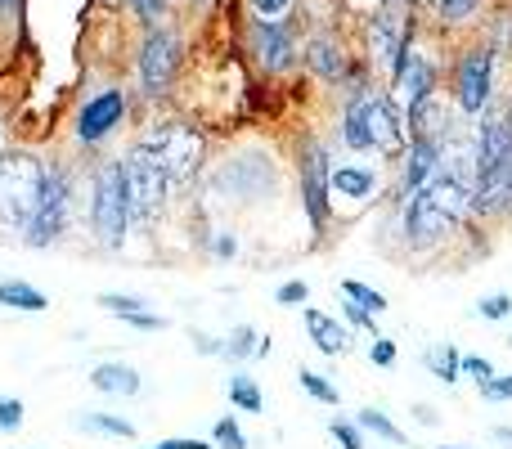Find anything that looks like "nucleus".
Instances as JSON below:
<instances>
[{
  "instance_id": "obj_1",
  "label": "nucleus",
  "mask_w": 512,
  "mask_h": 449,
  "mask_svg": "<svg viewBox=\"0 0 512 449\" xmlns=\"http://www.w3.org/2000/svg\"><path fill=\"white\" fill-rule=\"evenodd\" d=\"M391 207H396V216H400V238H405L414 252H432V247H441L445 238L472 216V185L441 167L418 194L400 198V203H391Z\"/></svg>"
},
{
  "instance_id": "obj_2",
  "label": "nucleus",
  "mask_w": 512,
  "mask_h": 449,
  "mask_svg": "<svg viewBox=\"0 0 512 449\" xmlns=\"http://www.w3.org/2000/svg\"><path fill=\"white\" fill-rule=\"evenodd\" d=\"M337 135L351 153H378V158L396 162L409 144V126L400 104L387 95V90H360V95H346L342 122H337Z\"/></svg>"
},
{
  "instance_id": "obj_3",
  "label": "nucleus",
  "mask_w": 512,
  "mask_h": 449,
  "mask_svg": "<svg viewBox=\"0 0 512 449\" xmlns=\"http://www.w3.org/2000/svg\"><path fill=\"white\" fill-rule=\"evenodd\" d=\"M86 221L95 229V243L117 252L126 243L135 225V212H131V189H126V171H122V158H104L90 176V207H86Z\"/></svg>"
},
{
  "instance_id": "obj_4",
  "label": "nucleus",
  "mask_w": 512,
  "mask_h": 449,
  "mask_svg": "<svg viewBox=\"0 0 512 449\" xmlns=\"http://www.w3.org/2000/svg\"><path fill=\"white\" fill-rule=\"evenodd\" d=\"M45 185V162L32 149H14L0 158V234L23 238L36 216Z\"/></svg>"
},
{
  "instance_id": "obj_5",
  "label": "nucleus",
  "mask_w": 512,
  "mask_h": 449,
  "mask_svg": "<svg viewBox=\"0 0 512 449\" xmlns=\"http://www.w3.org/2000/svg\"><path fill=\"white\" fill-rule=\"evenodd\" d=\"M122 171H126V189H131L135 221L153 225L162 212H167V198H171V176H167V162H162V153L140 135V140H135L131 149L122 153Z\"/></svg>"
},
{
  "instance_id": "obj_6",
  "label": "nucleus",
  "mask_w": 512,
  "mask_h": 449,
  "mask_svg": "<svg viewBox=\"0 0 512 449\" xmlns=\"http://www.w3.org/2000/svg\"><path fill=\"white\" fill-rule=\"evenodd\" d=\"M72 171L68 162H45V185H41V203H36V216L27 225L23 243L27 247H54L63 234H68V216H72Z\"/></svg>"
},
{
  "instance_id": "obj_7",
  "label": "nucleus",
  "mask_w": 512,
  "mask_h": 449,
  "mask_svg": "<svg viewBox=\"0 0 512 449\" xmlns=\"http://www.w3.org/2000/svg\"><path fill=\"white\" fill-rule=\"evenodd\" d=\"M495 45H472L454 63V113L459 117H481L495 99Z\"/></svg>"
},
{
  "instance_id": "obj_8",
  "label": "nucleus",
  "mask_w": 512,
  "mask_h": 449,
  "mask_svg": "<svg viewBox=\"0 0 512 449\" xmlns=\"http://www.w3.org/2000/svg\"><path fill=\"white\" fill-rule=\"evenodd\" d=\"M126 117H131V95H126V90H117V86L99 90V95H90L86 104L77 108V117H72L77 144H81L86 153L104 149V144L126 126Z\"/></svg>"
},
{
  "instance_id": "obj_9",
  "label": "nucleus",
  "mask_w": 512,
  "mask_h": 449,
  "mask_svg": "<svg viewBox=\"0 0 512 449\" xmlns=\"http://www.w3.org/2000/svg\"><path fill=\"white\" fill-rule=\"evenodd\" d=\"M180 59H185V41H180L176 27H162L153 23L149 36L140 45V90L149 99H162L171 86H176V72Z\"/></svg>"
},
{
  "instance_id": "obj_10",
  "label": "nucleus",
  "mask_w": 512,
  "mask_h": 449,
  "mask_svg": "<svg viewBox=\"0 0 512 449\" xmlns=\"http://www.w3.org/2000/svg\"><path fill=\"white\" fill-rule=\"evenodd\" d=\"M328 171H333V162H328V149L310 135L306 144H301V158H297V176H301V212H306L310 229H315V238H324L328 229V216H333V194H328Z\"/></svg>"
},
{
  "instance_id": "obj_11",
  "label": "nucleus",
  "mask_w": 512,
  "mask_h": 449,
  "mask_svg": "<svg viewBox=\"0 0 512 449\" xmlns=\"http://www.w3.org/2000/svg\"><path fill=\"white\" fill-rule=\"evenodd\" d=\"M144 140L162 153L167 162V176H171V189H185L189 180L198 176V158H203V140H198L194 126H149Z\"/></svg>"
},
{
  "instance_id": "obj_12",
  "label": "nucleus",
  "mask_w": 512,
  "mask_h": 449,
  "mask_svg": "<svg viewBox=\"0 0 512 449\" xmlns=\"http://www.w3.org/2000/svg\"><path fill=\"white\" fill-rule=\"evenodd\" d=\"M248 45H252L256 63H261L270 77H283V72H292L301 63L297 36H292L288 18H252L248 23Z\"/></svg>"
},
{
  "instance_id": "obj_13",
  "label": "nucleus",
  "mask_w": 512,
  "mask_h": 449,
  "mask_svg": "<svg viewBox=\"0 0 512 449\" xmlns=\"http://www.w3.org/2000/svg\"><path fill=\"white\" fill-rule=\"evenodd\" d=\"M436 81H441V72H436V59L432 54H423L414 41L400 50V59H396V68H391V90H396V104L405 108H418L427 95H436Z\"/></svg>"
},
{
  "instance_id": "obj_14",
  "label": "nucleus",
  "mask_w": 512,
  "mask_h": 449,
  "mask_svg": "<svg viewBox=\"0 0 512 449\" xmlns=\"http://www.w3.org/2000/svg\"><path fill=\"white\" fill-rule=\"evenodd\" d=\"M382 189V176L364 162H342V167L328 171V194L333 203H351V207H364L373 203V194Z\"/></svg>"
},
{
  "instance_id": "obj_15",
  "label": "nucleus",
  "mask_w": 512,
  "mask_h": 449,
  "mask_svg": "<svg viewBox=\"0 0 512 449\" xmlns=\"http://www.w3.org/2000/svg\"><path fill=\"white\" fill-rule=\"evenodd\" d=\"M306 68L315 72L319 81H328V86H342L346 72H351V59H346V50H342L337 36L319 32V36H310L306 41Z\"/></svg>"
},
{
  "instance_id": "obj_16",
  "label": "nucleus",
  "mask_w": 512,
  "mask_h": 449,
  "mask_svg": "<svg viewBox=\"0 0 512 449\" xmlns=\"http://www.w3.org/2000/svg\"><path fill=\"white\" fill-rule=\"evenodd\" d=\"M306 333H310V342H315L319 355H346L351 351V328H346L342 319L315 310V306H306Z\"/></svg>"
},
{
  "instance_id": "obj_17",
  "label": "nucleus",
  "mask_w": 512,
  "mask_h": 449,
  "mask_svg": "<svg viewBox=\"0 0 512 449\" xmlns=\"http://www.w3.org/2000/svg\"><path fill=\"white\" fill-rule=\"evenodd\" d=\"M90 387H95L99 396H140L144 382L131 364L108 360V364H95V369H90Z\"/></svg>"
},
{
  "instance_id": "obj_18",
  "label": "nucleus",
  "mask_w": 512,
  "mask_h": 449,
  "mask_svg": "<svg viewBox=\"0 0 512 449\" xmlns=\"http://www.w3.org/2000/svg\"><path fill=\"white\" fill-rule=\"evenodd\" d=\"M0 306L23 310V315H41V310H50V301H45L41 288H32L23 279H0Z\"/></svg>"
},
{
  "instance_id": "obj_19",
  "label": "nucleus",
  "mask_w": 512,
  "mask_h": 449,
  "mask_svg": "<svg viewBox=\"0 0 512 449\" xmlns=\"http://www.w3.org/2000/svg\"><path fill=\"white\" fill-rule=\"evenodd\" d=\"M459 360H463V355H459V346H454V342H441V346H432V351L423 355V364L432 369V378H441L445 387H454V382L463 378Z\"/></svg>"
},
{
  "instance_id": "obj_20",
  "label": "nucleus",
  "mask_w": 512,
  "mask_h": 449,
  "mask_svg": "<svg viewBox=\"0 0 512 449\" xmlns=\"http://www.w3.org/2000/svg\"><path fill=\"white\" fill-rule=\"evenodd\" d=\"M72 427H77V432L117 436V441H135V423H126V418H117V414H77Z\"/></svg>"
},
{
  "instance_id": "obj_21",
  "label": "nucleus",
  "mask_w": 512,
  "mask_h": 449,
  "mask_svg": "<svg viewBox=\"0 0 512 449\" xmlns=\"http://www.w3.org/2000/svg\"><path fill=\"white\" fill-rule=\"evenodd\" d=\"M225 391H230V400H234V409H243V414H261L265 409V400H261V387H256V378L252 373H230V382H225Z\"/></svg>"
},
{
  "instance_id": "obj_22",
  "label": "nucleus",
  "mask_w": 512,
  "mask_h": 449,
  "mask_svg": "<svg viewBox=\"0 0 512 449\" xmlns=\"http://www.w3.org/2000/svg\"><path fill=\"white\" fill-rule=\"evenodd\" d=\"M355 423H360V432H373L378 441H387V445H396V449H405V445H409V436L400 432V427L391 423V418L382 414V409H360V414H355Z\"/></svg>"
},
{
  "instance_id": "obj_23",
  "label": "nucleus",
  "mask_w": 512,
  "mask_h": 449,
  "mask_svg": "<svg viewBox=\"0 0 512 449\" xmlns=\"http://www.w3.org/2000/svg\"><path fill=\"white\" fill-rule=\"evenodd\" d=\"M256 328L252 324H239L230 337L221 342V360H234V364H243V360H256Z\"/></svg>"
},
{
  "instance_id": "obj_24",
  "label": "nucleus",
  "mask_w": 512,
  "mask_h": 449,
  "mask_svg": "<svg viewBox=\"0 0 512 449\" xmlns=\"http://www.w3.org/2000/svg\"><path fill=\"white\" fill-rule=\"evenodd\" d=\"M297 382H301V391H306L310 400H319V405H342V391H337L333 382L324 378V373L301 369V373H297Z\"/></svg>"
},
{
  "instance_id": "obj_25",
  "label": "nucleus",
  "mask_w": 512,
  "mask_h": 449,
  "mask_svg": "<svg viewBox=\"0 0 512 449\" xmlns=\"http://www.w3.org/2000/svg\"><path fill=\"white\" fill-rule=\"evenodd\" d=\"M342 297L360 301V306H364V310H373V315H382V310L391 306V301H387V292L369 288V283H360V279H342Z\"/></svg>"
},
{
  "instance_id": "obj_26",
  "label": "nucleus",
  "mask_w": 512,
  "mask_h": 449,
  "mask_svg": "<svg viewBox=\"0 0 512 449\" xmlns=\"http://www.w3.org/2000/svg\"><path fill=\"white\" fill-rule=\"evenodd\" d=\"M432 5H436V18H441V23H468L486 0H432Z\"/></svg>"
},
{
  "instance_id": "obj_27",
  "label": "nucleus",
  "mask_w": 512,
  "mask_h": 449,
  "mask_svg": "<svg viewBox=\"0 0 512 449\" xmlns=\"http://www.w3.org/2000/svg\"><path fill=\"white\" fill-rule=\"evenodd\" d=\"M212 441H216V449H248V436H243V427L234 423V414L216 418V427H212Z\"/></svg>"
},
{
  "instance_id": "obj_28",
  "label": "nucleus",
  "mask_w": 512,
  "mask_h": 449,
  "mask_svg": "<svg viewBox=\"0 0 512 449\" xmlns=\"http://www.w3.org/2000/svg\"><path fill=\"white\" fill-rule=\"evenodd\" d=\"M99 306H104L108 315L126 319V315H135V310H144V297H131V292H99Z\"/></svg>"
},
{
  "instance_id": "obj_29",
  "label": "nucleus",
  "mask_w": 512,
  "mask_h": 449,
  "mask_svg": "<svg viewBox=\"0 0 512 449\" xmlns=\"http://www.w3.org/2000/svg\"><path fill=\"white\" fill-rule=\"evenodd\" d=\"M328 432H333V441L342 449H364V436H360V423H346L342 414L328 418Z\"/></svg>"
},
{
  "instance_id": "obj_30",
  "label": "nucleus",
  "mask_w": 512,
  "mask_h": 449,
  "mask_svg": "<svg viewBox=\"0 0 512 449\" xmlns=\"http://www.w3.org/2000/svg\"><path fill=\"white\" fill-rule=\"evenodd\" d=\"M477 315H481V319H512V297H508V292L481 297V301H477Z\"/></svg>"
},
{
  "instance_id": "obj_31",
  "label": "nucleus",
  "mask_w": 512,
  "mask_h": 449,
  "mask_svg": "<svg viewBox=\"0 0 512 449\" xmlns=\"http://www.w3.org/2000/svg\"><path fill=\"white\" fill-rule=\"evenodd\" d=\"M23 427V400L0 396V432H18Z\"/></svg>"
},
{
  "instance_id": "obj_32",
  "label": "nucleus",
  "mask_w": 512,
  "mask_h": 449,
  "mask_svg": "<svg viewBox=\"0 0 512 449\" xmlns=\"http://www.w3.org/2000/svg\"><path fill=\"white\" fill-rule=\"evenodd\" d=\"M297 0H248L252 18H288Z\"/></svg>"
},
{
  "instance_id": "obj_33",
  "label": "nucleus",
  "mask_w": 512,
  "mask_h": 449,
  "mask_svg": "<svg viewBox=\"0 0 512 449\" xmlns=\"http://www.w3.org/2000/svg\"><path fill=\"white\" fill-rule=\"evenodd\" d=\"M459 369L468 373V378H477V387H481V382H490V378H495V364H490L486 355H463V360H459Z\"/></svg>"
},
{
  "instance_id": "obj_34",
  "label": "nucleus",
  "mask_w": 512,
  "mask_h": 449,
  "mask_svg": "<svg viewBox=\"0 0 512 449\" xmlns=\"http://www.w3.org/2000/svg\"><path fill=\"white\" fill-rule=\"evenodd\" d=\"M369 360L378 364V369H391V364H396V342H391V337H378L373 333V346H369Z\"/></svg>"
},
{
  "instance_id": "obj_35",
  "label": "nucleus",
  "mask_w": 512,
  "mask_h": 449,
  "mask_svg": "<svg viewBox=\"0 0 512 449\" xmlns=\"http://www.w3.org/2000/svg\"><path fill=\"white\" fill-rule=\"evenodd\" d=\"M481 400H512V373H495L490 382H481Z\"/></svg>"
},
{
  "instance_id": "obj_36",
  "label": "nucleus",
  "mask_w": 512,
  "mask_h": 449,
  "mask_svg": "<svg viewBox=\"0 0 512 449\" xmlns=\"http://www.w3.org/2000/svg\"><path fill=\"white\" fill-rule=\"evenodd\" d=\"M126 5L135 9V14L144 18V23H162V18H167V0H126Z\"/></svg>"
},
{
  "instance_id": "obj_37",
  "label": "nucleus",
  "mask_w": 512,
  "mask_h": 449,
  "mask_svg": "<svg viewBox=\"0 0 512 449\" xmlns=\"http://www.w3.org/2000/svg\"><path fill=\"white\" fill-rule=\"evenodd\" d=\"M342 315H346V319H351V324H355V328H364V333H378V324H373V310H364V306H360V301H351V297H346Z\"/></svg>"
},
{
  "instance_id": "obj_38",
  "label": "nucleus",
  "mask_w": 512,
  "mask_h": 449,
  "mask_svg": "<svg viewBox=\"0 0 512 449\" xmlns=\"http://www.w3.org/2000/svg\"><path fill=\"white\" fill-rule=\"evenodd\" d=\"M310 297V288L301 279H292V283H283L279 292H274V301H279V306H301V301Z\"/></svg>"
},
{
  "instance_id": "obj_39",
  "label": "nucleus",
  "mask_w": 512,
  "mask_h": 449,
  "mask_svg": "<svg viewBox=\"0 0 512 449\" xmlns=\"http://www.w3.org/2000/svg\"><path fill=\"white\" fill-rule=\"evenodd\" d=\"M126 324L140 328V333H162V328H167V319H162V315H149V310H135V315H126Z\"/></svg>"
},
{
  "instance_id": "obj_40",
  "label": "nucleus",
  "mask_w": 512,
  "mask_h": 449,
  "mask_svg": "<svg viewBox=\"0 0 512 449\" xmlns=\"http://www.w3.org/2000/svg\"><path fill=\"white\" fill-rule=\"evenodd\" d=\"M212 252L221 256V261H230V256H239V238H234V234H216L212 238Z\"/></svg>"
},
{
  "instance_id": "obj_41",
  "label": "nucleus",
  "mask_w": 512,
  "mask_h": 449,
  "mask_svg": "<svg viewBox=\"0 0 512 449\" xmlns=\"http://www.w3.org/2000/svg\"><path fill=\"white\" fill-rule=\"evenodd\" d=\"M153 449H212L207 441H194V436H167V441H158Z\"/></svg>"
},
{
  "instance_id": "obj_42",
  "label": "nucleus",
  "mask_w": 512,
  "mask_h": 449,
  "mask_svg": "<svg viewBox=\"0 0 512 449\" xmlns=\"http://www.w3.org/2000/svg\"><path fill=\"white\" fill-rule=\"evenodd\" d=\"M194 351L198 355H221V342H216V337H207V333H194Z\"/></svg>"
},
{
  "instance_id": "obj_43",
  "label": "nucleus",
  "mask_w": 512,
  "mask_h": 449,
  "mask_svg": "<svg viewBox=\"0 0 512 449\" xmlns=\"http://www.w3.org/2000/svg\"><path fill=\"white\" fill-rule=\"evenodd\" d=\"M414 418H418L423 427H436V423H441V414H436L432 405H414Z\"/></svg>"
},
{
  "instance_id": "obj_44",
  "label": "nucleus",
  "mask_w": 512,
  "mask_h": 449,
  "mask_svg": "<svg viewBox=\"0 0 512 449\" xmlns=\"http://www.w3.org/2000/svg\"><path fill=\"white\" fill-rule=\"evenodd\" d=\"M18 9V0H0V18H9Z\"/></svg>"
},
{
  "instance_id": "obj_45",
  "label": "nucleus",
  "mask_w": 512,
  "mask_h": 449,
  "mask_svg": "<svg viewBox=\"0 0 512 449\" xmlns=\"http://www.w3.org/2000/svg\"><path fill=\"white\" fill-rule=\"evenodd\" d=\"M495 436H499V441H504V445H512V427H499Z\"/></svg>"
},
{
  "instance_id": "obj_46",
  "label": "nucleus",
  "mask_w": 512,
  "mask_h": 449,
  "mask_svg": "<svg viewBox=\"0 0 512 449\" xmlns=\"http://www.w3.org/2000/svg\"><path fill=\"white\" fill-rule=\"evenodd\" d=\"M504 122H508V135H512V104H508V113H504Z\"/></svg>"
},
{
  "instance_id": "obj_47",
  "label": "nucleus",
  "mask_w": 512,
  "mask_h": 449,
  "mask_svg": "<svg viewBox=\"0 0 512 449\" xmlns=\"http://www.w3.org/2000/svg\"><path fill=\"white\" fill-rule=\"evenodd\" d=\"M373 5H396V0H373Z\"/></svg>"
},
{
  "instance_id": "obj_48",
  "label": "nucleus",
  "mask_w": 512,
  "mask_h": 449,
  "mask_svg": "<svg viewBox=\"0 0 512 449\" xmlns=\"http://www.w3.org/2000/svg\"><path fill=\"white\" fill-rule=\"evenodd\" d=\"M441 449H463V445H441Z\"/></svg>"
},
{
  "instance_id": "obj_49",
  "label": "nucleus",
  "mask_w": 512,
  "mask_h": 449,
  "mask_svg": "<svg viewBox=\"0 0 512 449\" xmlns=\"http://www.w3.org/2000/svg\"><path fill=\"white\" fill-rule=\"evenodd\" d=\"M508 346H512V337H508Z\"/></svg>"
}]
</instances>
